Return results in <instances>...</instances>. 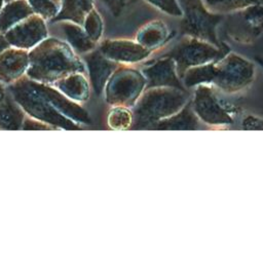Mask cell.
I'll list each match as a JSON object with an SVG mask.
<instances>
[{
    "instance_id": "cell-5",
    "label": "cell",
    "mask_w": 263,
    "mask_h": 263,
    "mask_svg": "<svg viewBox=\"0 0 263 263\" xmlns=\"http://www.w3.org/2000/svg\"><path fill=\"white\" fill-rule=\"evenodd\" d=\"M229 51V47L225 43L218 47L208 41L185 36L164 55L176 62L178 75L181 78L188 68L215 62Z\"/></svg>"
},
{
    "instance_id": "cell-19",
    "label": "cell",
    "mask_w": 263,
    "mask_h": 263,
    "mask_svg": "<svg viewBox=\"0 0 263 263\" xmlns=\"http://www.w3.org/2000/svg\"><path fill=\"white\" fill-rule=\"evenodd\" d=\"M35 13L27 0H12L6 2L0 9V33L4 34L29 15Z\"/></svg>"
},
{
    "instance_id": "cell-12",
    "label": "cell",
    "mask_w": 263,
    "mask_h": 263,
    "mask_svg": "<svg viewBox=\"0 0 263 263\" xmlns=\"http://www.w3.org/2000/svg\"><path fill=\"white\" fill-rule=\"evenodd\" d=\"M32 84L37 89V91H39L52 105L54 109H57L67 118L80 125L91 123V119L87 111L82 108L79 103L72 101L54 86L35 80H32Z\"/></svg>"
},
{
    "instance_id": "cell-35",
    "label": "cell",
    "mask_w": 263,
    "mask_h": 263,
    "mask_svg": "<svg viewBox=\"0 0 263 263\" xmlns=\"http://www.w3.org/2000/svg\"><path fill=\"white\" fill-rule=\"evenodd\" d=\"M3 4H4V0H0V9L2 8V6H3Z\"/></svg>"
},
{
    "instance_id": "cell-22",
    "label": "cell",
    "mask_w": 263,
    "mask_h": 263,
    "mask_svg": "<svg viewBox=\"0 0 263 263\" xmlns=\"http://www.w3.org/2000/svg\"><path fill=\"white\" fill-rule=\"evenodd\" d=\"M63 30L68 41V44L76 53H87L96 48V42L92 41L84 31L81 25L71 21H65Z\"/></svg>"
},
{
    "instance_id": "cell-32",
    "label": "cell",
    "mask_w": 263,
    "mask_h": 263,
    "mask_svg": "<svg viewBox=\"0 0 263 263\" xmlns=\"http://www.w3.org/2000/svg\"><path fill=\"white\" fill-rule=\"evenodd\" d=\"M8 47H10L9 42H8L7 39L5 38L4 34L0 33V54H1L6 48H8Z\"/></svg>"
},
{
    "instance_id": "cell-26",
    "label": "cell",
    "mask_w": 263,
    "mask_h": 263,
    "mask_svg": "<svg viewBox=\"0 0 263 263\" xmlns=\"http://www.w3.org/2000/svg\"><path fill=\"white\" fill-rule=\"evenodd\" d=\"M82 27L92 41H95L96 43L100 41L103 35L104 25H103V20L100 13L97 11L95 7L91 8L88 11V13L85 15Z\"/></svg>"
},
{
    "instance_id": "cell-10",
    "label": "cell",
    "mask_w": 263,
    "mask_h": 263,
    "mask_svg": "<svg viewBox=\"0 0 263 263\" xmlns=\"http://www.w3.org/2000/svg\"><path fill=\"white\" fill-rule=\"evenodd\" d=\"M10 46L30 50L47 38L45 20L33 13L24 18L4 33Z\"/></svg>"
},
{
    "instance_id": "cell-18",
    "label": "cell",
    "mask_w": 263,
    "mask_h": 263,
    "mask_svg": "<svg viewBox=\"0 0 263 263\" xmlns=\"http://www.w3.org/2000/svg\"><path fill=\"white\" fill-rule=\"evenodd\" d=\"M197 128H200L198 117L195 115L192 107L186 104L179 112L165 119L158 121L150 129L188 130Z\"/></svg>"
},
{
    "instance_id": "cell-24",
    "label": "cell",
    "mask_w": 263,
    "mask_h": 263,
    "mask_svg": "<svg viewBox=\"0 0 263 263\" xmlns=\"http://www.w3.org/2000/svg\"><path fill=\"white\" fill-rule=\"evenodd\" d=\"M205 6L218 13L227 14L253 4H263V0H203Z\"/></svg>"
},
{
    "instance_id": "cell-1",
    "label": "cell",
    "mask_w": 263,
    "mask_h": 263,
    "mask_svg": "<svg viewBox=\"0 0 263 263\" xmlns=\"http://www.w3.org/2000/svg\"><path fill=\"white\" fill-rule=\"evenodd\" d=\"M84 62L66 42L47 37L29 50L26 76L32 80L52 84L71 73H85Z\"/></svg>"
},
{
    "instance_id": "cell-11",
    "label": "cell",
    "mask_w": 263,
    "mask_h": 263,
    "mask_svg": "<svg viewBox=\"0 0 263 263\" xmlns=\"http://www.w3.org/2000/svg\"><path fill=\"white\" fill-rule=\"evenodd\" d=\"M106 58L119 65H132L147 59L152 51L130 39H106L98 48Z\"/></svg>"
},
{
    "instance_id": "cell-9",
    "label": "cell",
    "mask_w": 263,
    "mask_h": 263,
    "mask_svg": "<svg viewBox=\"0 0 263 263\" xmlns=\"http://www.w3.org/2000/svg\"><path fill=\"white\" fill-rule=\"evenodd\" d=\"M192 99V109L203 123L209 125H227L232 123L228 112L219 104L212 87L208 84L195 86Z\"/></svg>"
},
{
    "instance_id": "cell-28",
    "label": "cell",
    "mask_w": 263,
    "mask_h": 263,
    "mask_svg": "<svg viewBox=\"0 0 263 263\" xmlns=\"http://www.w3.org/2000/svg\"><path fill=\"white\" fill-rule=\"evenodd\" d=\"M150 5L172 16H182L183 11L178 0H145Z\"/></svg>"
},
{
    "instance_id": "cell-30",
    "label": "cell",
    "mask_w": 263,
    "mask_h": 263,
    "mask_svg": "<svg viewBox=\"0 0 263 263\" xmlns=\"http://www.w3.org/2000/svg\"><path fill=\"white\" fill-rule=\"evenodd\" d=\"M22 129L23 130H50V129H58V128L54 127L53 125H50L48 123L34 119L26 115L22 125Z\"/></svg>"
},
{
    "instance_id": "cell-8",
    "label": "cell",
    "mask_w": 263,
    "mask_h": 263,
    "mask_svg": "<svg viewBox=\"0 0 263 263\" xmlns=\"http://www.w3.org/2000/svg\"><path fill=\"white\" fill-rule=\"evenodd\" d=\"M226 33L234 41L251 43L263 33V4H253L227 13Z\"/></svg>"
},
{
    "instance_id": "cell-29",
    "label": "cell",
    "mask_w": 263,
    "mask_h": 263,
    "mask_svg": "<svg viewBox=\"0 0 263 263\" xmlns=\"http://www.w3.org/2000/svg\"><path fill=\"white\" fill-rule=\"evenodd\" d=\"M108 10L114 16H119L125 9L137 3L139 0H102Z\"/></svg>"
},
{
    "instance_id": "cell-21",
    "label": "cell",
    "mask_w": 263,
    "mask_h": 263,
    "mask_svg": "<svg viewBox=\"0 0 263 263\" xmlns=\"http://www.w3.org/2000/svg\"><path fill=\"white\" fill-rule=\"evenodd\" d=\"M61 9L51 22L71 21L78 25L83 24L85 15L93 8V0H60Z\"/></svg>"
},
{
    "instance_id": "cell-16",
    "label": "cell",
    "mask_w": 263,
    "mask_h": 263,
    "mask_svg": "<svg viewBox=\"0 0 263 263\" xmlns=\"http://www.w3.org/2000/svg\"><path fill=\"white\" fill-rule=\"evenodd\" d=\"M50 85L54 86L66 97L79 104L86 102L89 98V82L84 73H71L55 80Z\"/></svg>"
},
{
    "instance_id": "cell-17",
    "label": "cell",
    "mask_w": 263,
    "mask_h": 263,
    "mask_svg": "<svg viewBox=\"0 0 263 263\" xmlns=\"http://www.w3.org/2000/svg\"><path fill=\"white\" fill-rule=\"evenodd\" d=\"M170 37L167 26L160 20H153L139 29L135 40L145 48L153 51L162 46Z\"/></svg>"
},
{
    "instance_id": "cell-15",
    "label": "cell",
    "mask_w": 263,
    "mask_h": 263,
    "mask_svg": "<svg viewBox=\"0 0 263 263\" xmlns=\"http://www.w3.org/2000/svg\"><path fill=\"white\" fill-rule=\"evenodd\" d=\"M29 67V50L10 46L0 54V81L11 83L24 75Z\"/></svg>"
},
{
    "instance_id": "cell-33",
    "label": "cell",
    "mask_w": 263,
    "mask_h": 263,
    "mask_svg": "<svg viewBox=\"0 0 263 263\" xmlns=\"http://www.w3.org/2000/svg\"><path fill=\"white\" fill-rule=\"evenodd\" d=\"M7 93H8L7 88L3 85L2 81H0V103H1V102L3 101V99L7 96Z\"/></svg>"
},
{
    "instance_id": "cell-4",
    "label": "cell",
    "mask_w": 263,
    "mask_h": 263,
    "mask_svg": "<svg viewBox=\"0 0 263 263\" xmlns=\"http://www.w3.org/2000/svg\"><path fill=\"white\" fill-rule=\"evenodd\" d=\"M183 14L180 31L183 36H190L208 41L218 47L222 46L217 36V27L225 18V14L210 10L203 0H180Z\"/></svg>"
},
{
    "instance_id": "cell-2",
    "label": "cell",
    "mask_w": 263,
    "mask_h": 263,
    "mask_svg": "<svg viewBox=\"0 0 263 263\" xmlns=\"http://www.w3.org/2000/svg\"><path fill=\"white\" fill-rule=\"evenodd\" d=\"M189 101V93L173 86H155L145 88L134 104V129L151 128L158 121L179 112Z\"/></svg>"
},
{
    "instance_id": "cell-13",
    "label": "cell",
    "mask_w": 263,
    "mask_h": 263,
    "mask_svg": "<svg viewBox=\"0 0 263 263\" xmlns=\"http://www.w3.org/2000/svg\"><path fill=\"white\" fill-rule=\"evenodd\" d=\"M141 72L147 81L145 88L173 86L185 89L183 83L180 82L176 62L167 55H162L161 58L154 60L151 64L146 65Z\"/></svg>"
},
{
    "instance_id": "cell-23",
    "label": "cell",
    "mask_w": 263,
    "mask_h": 263,
    "mask_svg": "<svg viewBox=\"0 0 263 263\" xmlns=\"http://www.w3.org/2000/svg\"><path fill=\"white\" fill-rule=\"evenodd\" d=\"M213 77L214 62L188 68L181 76L185 88L195 87L200 84H211Z\"/></svg>"
},
{
    "instance_id": "cell-31",
    "label": "cell",
    "mask_w": 263,
    "mask_h": 263,
    "mask_svg": "<svg viewBox=\"0 0 263 263\" xmlns=\"http://www.w3.org/2000/svg\"><path fill=\"white\" fill-rule=\"evenodd\" d=\"M245 129H263V119L249 115L243 120Z\"/></svg>"
},
{
    "instance_id": "cell-14",
    "label": "cell",
    "mask_w": 263,
    "mask_h": 263,
    "mask_svg": "<svg viewBox=\"0 0 263 263\" xmlns=\"http://www.w3.org/2000/svg\"><path fill=\"white\" fill-rule=\"evenodd\" d=\"M83 60L85 68L88 71L91 87L97 95H101L104 91L107 81L119 64L106 58L99 49H92L84 53Z\"/></svg>"
},
{
    "instance_id": "cell-34",
    "label": "cell",
    "mask_w": 263,
    "mask_h": 263,
    "mask_svg": "<svg viewBox=\"0 0 263 263\" xmlns=\"http://www.w3.org/2000/svg\"><path fill=\"white\" fill-rule=\"evenodd\" d=\"M256 60H257L258 63H260V65L263 67V60H262V59H259V58H256Z\"/></svg>"
},
{
    "instance_id": "cell-27",
    "label": "cell",
    "mask_w": 263,
    "mask_h": 263,
    "mask_svg": "<svg viewBox=\"0 0 263 263\" xmlns=\"http://www.w3.org/2000/svg\"><path fill=\"white\" fill-rule=\"evenodd\" d=\"M36 14L44 20H52L61 9L60 0H27Z\"/></svg>"
},
{
    "instance_id": "cell-7",
    "label": "cell",
    "mask_w": 263,
    "mask_h": 263,
    "mask_svg": "<svg viewBox=\"0 0 263 263\" xmlns=\"http://www.w3.org/2000/svg\"><path fill=\"white\" fill-rule=\"evenodd\" d=\"M146 84L147 81L142 72L127 65H119L104 88L106 101L112 106H134Z\"/></svg>"
},
{
    "instance_id": "cell-20",
    "label": "cell",
    "mask_w": 263,
    "mask_h": 263,
    "mask_svg": "<svg viewBox=\"0 0 263 263\" xmlns=\"http://www.w3.org/2000/svg\"><path fill=\"white\" fill-rule=\"evenodd\" d=\"M26 113L8 92L0 103V129H22Z\"/></svg>"
},
{
    "instance_id": "cell-36",
    "label": "cell",
    "mask_w": 263,
    "mask_h": 263,
    "mask_svg": "<svg viewBox=\"0 0 263 263\" xmlns=\"http://www.w3.org/2000/svg\"><path fill=\"white\" fill-rule=\"evenodd\" d=\"M9 1H12V0H4V2L6 3V2H9Z\"/></svg>"
},
{
    "instance_id": "cell-6",
    "label": "cell",
    "mask_w": 263,
    "mask_h": 263,
    "mask_svg": "<svg viewBox=\"0 0 263 263\" xmlns=\"http://www.w3.org/2000/svg\"><path fill=\"white\" fill-rule=\"evenodd\" d=\"M254 76V65L241 55L229 51L214 62L212 84L224 92L233 93L249 86Z\"/></svg>"
},
{
    "instance_id": "cell-3",
    "label": "cell",
    "mask_w": 263,
    "mask_h": 263,
    "mask_svg": "<svg viewBox=\"0 0 263 263\" xmlns=\"http://www.w3.org/2000/svg\"><path fill=\"white\" fill-rule=\"evenodd\" d=\"M7 90L24 110L26 115L53 125L58 129H80L82 126L61 114L33 86L32 80L24 75L9 83Z\"/></svg>"
},
{
    "instance_id": "cell-25",
    "label": "cell",
    "mask_w": 263,
    "mask_h": 263,
    "mask_svg": "<svg viewBox=\"0 0 263 263\" xmlns=\"http://www.w3.org/2000/svg\"><path fill=\"white\" fill-rule=\"evenodd\" d=\"M108 124L112 129H127L133 124V112L125 106H113L108 113Z\"/></svg>"
}]
</instances>
